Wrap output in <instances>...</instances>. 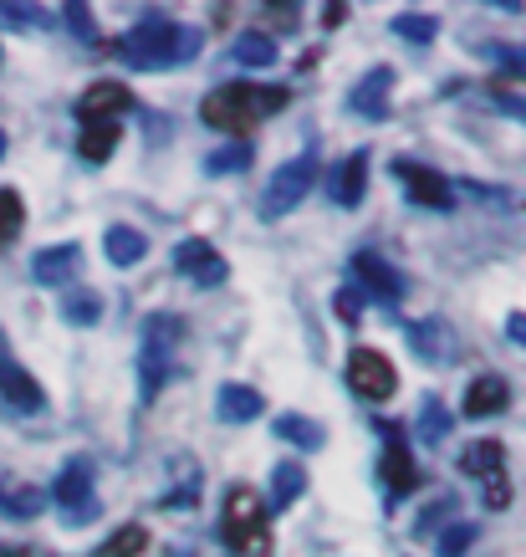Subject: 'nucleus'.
I'll return each instance as SVG.
<instances>
[{"instance_id": "nucleus-1", "label": "nucleus", "mask_w": 526, "mask_h": 557, "mask_svg": "<svg viewBox=\"0 0 526 557\" xmlns=\"http://www.w3.org/2000/svg\"><path fill=\"white\" fill-rule=\"evenodd\" d=\"M204 51V32L200 26H179V21L164 16H143L134 32L118 41V57L128 67L149 72V67H179V62H195Z\"/></svg>"}, {"instance_id": "nucleus-2", "label": "nucleus", "mask_w": 526, "mask_h": 557, "mask_svg": "<svg viewBox=\"0 0 526 557\" xmlns=\"http://www.w3.org/2000/svg\"><path fill=\"white\" fill-rule=\"evenodd\" d=\"M287 102H291L287 87L225 83V87H215V92H204L200 119L210 123V128H221V134H246V128H255L266 113H281Z\"/></svg>"}, {"instance_id": "nucleus-3", "label": "nucleus", "mask_w": 526, "mask_h": 557, "mask_svg": "<svg viewBox=\"0 0 526 557\" xmlns=\"http://www.w3.org/2000/svg\"><path fill=\"white\" fill-rule=\"evenodd\" d=\"M221 537L230 553L240 557H272L276 537H272V511L255 496L251 486H230L221 507Z\"/></svg>"}, {"instance_id": "nucleus-4", "label": "nucleus", "mask_w": 526, "mask_h": 557, "mask_svg": "<svg viewBox=\"0 0 526 557\" xmlns=\"http://www.w3.org/2000/svg\"><path fill=\"white\" fill-rule=\"evenodd\" d=\"M179 343H185V322L174 318V312H149L143 318V354H138V394L143 399H153L179 373L174 369Z\"/></svg>"}, {"instance_id": "nucleus-5", "label": "nucleus", "mask_w": 526, "mask_h": 557, "mask_svg": "<svg viewBox=\"0 0 526 557\" xmlns=\"http://www.w3.org/2000/svg\"><path fill=\"white\" fill-rule=\"evenodd\" d=\"M317 149L297 153V159H287L281 170H272V180H266V189H261V220H281L291 215L297 205L312 195V185H317Z\"/></svg>"}, {"instance_id": "nucleus-6", "label": "nucleus", "mask_w": 526, "mask_h": 557, "mask_svg": "<svg viewBox=\"0 0 526 557\" xmlns=\"http://www.w3.org/2000/svg\"><path fill=\"white\" fill-rule=\"evenodd\" d=\"M47 502H57L72 527L92 522V517H98V496H92V460H67V466L57 471V481H51Z\"/></svg>"}, {"instance_id": "nucleus-7", "label": "nucleus", "mask_w": 526, "mask_h": 557, "mask_svg": "<svg viewBox=\"0 0 526 557\" xmlns=\"http://www.w3.org/2000/svg\"><path fill=\"white\" fill-rule=\"evenodd\" d=\"M465 471L480 481V496H486V507L501 511L511 507V475H506V445L501 440H476L471 450H465Z\"/></svg>"}, {"instance_id": "nucleus-8", "label": "nucleus", "mask_w": 526, "mask_h": 557, "mask_svg": "<svg viewBox=\"0 0 526 557\" xmlns=\"http://www.w3.org/2000/svg\"><path fill=\"white\" fill-rule=\"evenodd\" d=\"M348 384H353L358 399L389 405L393 388H399V369H393V358H384L378 348H353V354H348Z\"/></svg>"}, {"instance_id": "nucleus-9", "label": "nucleus", "mask_w": 526, "mask_h": 557, "mask_svg": "<svg viewBox=\"0 0 526 557\" xmlns=\"http://www.w3.org/2000/svg\"><path fill=\"white\" fill-rule=\"evenodd\" d=\"M393 180L404 185L409 200L425 205V210H455V185H450L440 170H429V164L399 159V164H393Z\"/></svg>"}, {"instance_id": "nucleus-10", "label": "nucleus", "mask_w": 526, "mask_h": 557, "mask_svg": "<svg viewBox=\"0 0 526 557\" xmlns=\"http://www.w3.org/2000/svg\"><path fill=\"white\" fill-rule=\"evenodd\" d=\"M348 271H353V287L363 292V297H374V302H384V307L404 302V276H399L378 251H358Z\"/></svg>"}, {"instance_id": "nucleus-11", "label": "nucleus", "mask_w": 526, "mask_h": 557, "mask_svg": "<svg viewBox=\"0 0 526 557\" xmlns=\"http://www.w3.org/2000/svg\"><path fill=\"white\" fill-rule=\"evenodd\" d=\"M378 435L389 440V445H384V456H378V481H384V491H389L393 502H399V496H409V491L419 486V471H414V456H409V445L399 440V424L378 420Z\"/></svg>"}, {"instance_id": "nucleus-12", "label": "nucleus", "mask_w": 526, "mask_h": 557, "mask_svg": "<svg viewBox=\"0 0 526 557\" xmlns=\"http://www.w3.org/2000/svg\"><path fill=\"white\" fill-rule=\"evenodd\" d=\"M174 271L185 276V282H195V287H221L225 276H230V267H225V256L210 246V240L189 236L174 246Z\"/></svg>"}, {"instance_id": "nucleus-13", "label": "nucleus", "mask_w": 526, "mask_h": 557, "mask_svg": "<svg viewBox=\"0 0 526 557\" xmlns=\"http://www.w3.org/2000/svg\"><path fill=\"white\" fill-rule=\"evenodd\" d=\"M389 92H393V67H368L363 77L353 83V92H348V108H353L358 119H389Z\"/></svg>"}, {"instance_id": "nucleus-14", "label": "nucleus", "mask_w": 526, "mask_h": 557, "mask_svg": "<svg viewBox=\"0 0 526 557\" xmlns=\"http://www.w3.org/2000/svg\"><path fill=\"white\" fill-rule=\"evenodd\" d=\"M128 108H134V92L102 77L77 98V123H118V113H128Z\"/></svg>"}, {"instance_id": "nucleus-15", "label": "nucleus", "mask_w": 526, "mask_h": 557, "mask_svg": "<svg viewBox=\"0 0 526 557\" xmlns=\"http://www.w3.org/2000/svg\"><path fill=\"white\" fill-rule=\"evenodd\" d=\"M327 195H333V205H338V210L363 205V195H368V149H353L338 170L327 174Z\"/></svg>"}, {"instance_id": "nucleus-16", "label": "nucleus", "mask_w": 526, "mask_h": 557, "mask_svg": "<svg viewBox=\"0 0 526 557\" xmlns=\"http://www.w3.org/2000/svg\"><path fill=\"white\" fill-rule=\"evenodd\" d=\"M506 405H511V384L501 373H480L465 388V414L471 420H496V414H506Z\"/></svg>"}, {"instance_id": "nucleus-17", "label": "nucleus", "mask_w": 526, "mask_h": 557, "mask_svg": "<svg viewBox=\"0 0 526 557\" xmlns=\"http://www.w3.org/2000/svg\"><path fill=\"white\" fill-rule=\"evenodd\" d=\"M0 394H5V399H11L16 409H26V414H41V409H47V394H41V384H36L32 373L21 369L11 354L0 358Z\"/></svg>"}, {"instance_id": "nucleus-18", "label": "nucleus", "mask_w": 526, "mask_h": 557, "mask_svg": "<svg viewBox=\"0 0 526 557\" xmlns=\"http://www.w3.org/2000/svg\"><path fill=\"white\" fill-rule=\"evenodd\" d=\"M77 261H83V251H77V240H62V246H47V251H36L32 261V276L41 282V287H62L72 271H77Z\"/></svg>"}, {"instance_id": "nucleus-19", "label": "nucleus", "mask_w": 526, "mask_h": 557, "mask_svg": "<svg viewBox=\"0 0 526 557\" xmlns=\"http://www.w3.org/2000/svg\"><path fill=\"white\" fill-rule=\"evenodd\" d=\"M41 507H47V491H36V486H26V481H16L11 471H0V511H5V517L32 522V517H41Z\"/></svg>"}, {"instance_id": "nucleus-20", "label": "nucleus", "mask_w": 526, "mask_h": 557, "mask_svg": "<svg viewBox=\"0 0 526 557\" xmlns=\"http://www.w3.org/2000/svg\"><path fill=\"white\" fill-rule=\"evenodd\" d=\"M261 409H266V399H261L251 384H225L221 394H215V414H221L225 424H251V420H261Z\"/></svg>"}, {"instance_id": "nucleus-21", "label": "nucleus", "mask_w": 526, "mask_h": 557, "mask_svg": "<svg viewBox=\"0 0 526 557\" xmlns=\"http://www.w3.org/2000/svg\"><path fill=\"white\" fill-rule=\"evenodd\" d=\"M102 251H108L113 267H138L149 256V236H138L134 225H108L102 231Z\"/></svg>"}, {"instance_id": "nucleus-22", "label": "nucleus", "mask_w": 526, "mask_h": 557, "mask_svg": "<svg viewBox=\"0 0 526 557\" xmlns=\"http://www.w3.org/2000/svg\"><path fill=\"white\" fill-rule=\"evenodd\" d=\"M118 123H83V138H77V153H83L87 164H108L113 149H118Z\"/></svg>"}, {"instance_id": "nucleus-23", "label": "nucleus", "mask_w": 526, "mask_h": 557, "mask_svg": "<svg viewBox=\"0 0 526 557\" xmlns=\"http://www.w3.org/2000/svg\"><path fill=\"white\" fill-rule=\"evenodd\" d=\"M409 343L419 348L425 363H450V327H444V322H414V327H409Z\"/></svg>"}, {"instance_id": "nucleus-24", "label": "nucleus", "mask_w": 526, "mask_h": 557, "mask_svg": "<svg viewBox=\"0 0 526 557\" xmlns=\"http://www.w3.org/2000/svg\"><path fill=\"white\" fill-rule=\"evenodd\" d=\"M272 435L276 440H291V445H302V450H317V445L327 440V430L317 420H306V414H276Z\"/></svg>"}, {"instance_id": "nucleus-25", "label": "nucleus", "mask_w": 526, "mask_h": 557, "mask_svg": "<svg viewBox=\"0 0 526 557\" xmlns=\"http://www.w3.org/2000/svg\"><path fill=\"white\" fill-rule=\"evenodd\" d=\"M302 491H306V471L297 466V460H281V466L272 471V507L266 511H287Z\"/></svg>"}, {"instance_id": "nucleus-26", "label": "nucleus", "mask_w": 526, "mask_h": 557, "mask_svg": "<svg viewBox=\"0 0 526 557\" xmlns=\"http://www.w3.org/2000/svg\"><path fill=\"white\" fill-rule=\"evenodd\" d=\"M230 57H236L240 67H272L276 62V41L266 32H240L230 41Z\"/></svg>"}, {"instance_id": "nucleus-27", "label": "nucleus", "mask_w": 526, "mask_h": 557, "mask_svg": "<svg viewBox=\"0 0 526 557\" xmlns=\"http://www.w3.org/2000/svg\"><path fill=\"white\" fill-rule=\"evenodd\" d=\"M102 318V297L87 287H67L62 292V322H72V327H92V322Z\"/></svg>"}, {"instance_id": "nucleus-28", "label": "nucleus", "mask_w": 526, "mask_h": 557, "mask_svg": "<svg viewBox=\"0 0 526 557\" xmlns=\"http://www.w3.org/2000/svg\"><path fill=\"white\" fill-rule=\"evenodd\" d=\"M389 32H393V36H404L409 47H429V41L440 36V21L425 16V11H399V16L389 21Z\"/></svg>"}, {"instance_id": "nucleus-29", "label": "nucleus", "mask_w": 526, "mask_h": 557, "mask_svg": "<svg viewBox=\"0 0 526 557\" xmlns=\"http://www.w3.org/2000/svg\"><path fill=\"white\" fill-rule=\"evenodd\" d=\"M143 553H149V532H143L138 522H123L92 557H143Z\"/></svg>"}, {"instance_id": "nucleus-30", "label": "nucleus", "mask_w": 526, "mask_h": 557, "mask_svg": "<svg viewBox=\"0 0 526 557\" xmlns=\"http://www.w3.org/2000/svg\"><path fill=\"white\" fill-rule=\"evenodd\" d=\"M240 170H251V144L246 138H236V144H225V149L204 159V174H240Z\"/></svg>"}, {"instance_id": "nucleus-31", "label": "nucleus", "mask_w": 526, "mask_h": 557, "mask_svg": "<svg viewBox=\"0 0 526 557\" xmlns=\"http://www.w3.org/2000/svg\"><path fill=\"white\" fill-rule=\"evenodd\" d=\"M21 225H26V205H21L16 189L5 185V189H0V251L21 236Z\"/></svg>"}, {"instance_id": "nucleus-32", "label": "nucleus", "mask_w": 526, "mask_h": 557, "mask_svg": "<svg viewBox=\"0 0 526 557\" xmlns=\"http://www.w3.org/2000/svg\"><path fill=\"white\" fill-rule=\"evenodd\" d=\"M450 424H455V414H450V409L429 394L425 405H419V435H425V440H444V435H450Z\"/></svg>"}, {"instance_id": "nucleus-33", "label": "nucleus", "mask_w": 526, "mask_h": 557, "mask_svg": "<svg viewBox=\"0 0 526 557\" xmlns=\"http://www.w3.org/2000/svg\"><path fill=\"white\" fill-rule=\"evenodd\" d=\"M476 542V522H455L440 532V553L444 557H465V547Z\"/></svg>"}, {"instance_id": "nucleus-34", "label": "nucleus", "mask_w": 526, "mask_h": 557, "mask_svg": "<svg viewBox=\"0 0 526 557\" xmlns=\"http://www.w3.org/2000/svg\"><path fill=\"white\" fill-rule=\"evenodd\" d=\"M486 98H491V102H496V108H501V113H506V119L526 123V98H522V92H511V87L491 83V87H486Z\"/></svg>"}, {"instance_id": "nucleus-35", "label": "nucleus", "mask_w": 526, "mask_h": 557, "mask_svg": "<svg viewBox=\"0 0 526 557\" xmlns=\"http://www.w3.org/2000/svg\"><path fill=\"white\" fill-rule=\"evenodd\" d=\"M363 307H368V297H363L358 287H342L338 297H333V312H338L342 322H358V318H363Z\"/></svg>"}, {"instance_id": "nucleus-36", "label": "nucleus", "mask_w": 526, "mask_h": 557, "mask_svg": "<svg viewBox=\"0 0 526 557\" xmlns=\"http://www.w3.org/2000/svg\"><path fill=\"white\" fill-rule=\"evenodd\" d=\"M486 57H491V62H501L506 72H516V77L526 72V47H506V41H496V47H486Z\"/></svg>"}, {"instance_id": "nucleus-37", "label": "nucleus", "mask_w": 526, "mask_h": 557, "mask_svg": "<svg viewBox=\"0 0 526 557\" xmlns=\"http://www.w3.org/2000/svg\"><path fill=\"white\" fill-rule=\"evenodd\" d=\"M0 21L5 26H41V11H32V5H0Z\"/></svg>"}, {"instance_id": "nucleus-38", "label": "nucleus", "mask_w": 526, "mask_h": 557, "mask_svg": "<svg viewBox=\"0 0 526 557\" xmlns=\"http://www.w3.org/2000/svg\"><path fill=\"white\" fill-rule=\"evenodd\" d=\"M67 21L77 26V36H83V41H98V32H92V16H87V5H67Z\"/></svg>"}, {"instance_id": "nucleus-39", "label": "nucleus", "mask_w": 526, "mask_h": 557, "mask_svg": "<svg viewBox=\"0 0 526 557\" xmlns=\"http://www.w3.org/2000/svg\"><path fill=\"white\" fill-rule=\"evenodd\" d=\"M195 502H200V481H189V486H179V491L164 496V507H195Z\"/></svg>"}, {"instance_id": "nucleus-40", "label": "nucleus", "mask_w": 526, "mask_h": 557, "mask_svg": "<svg viewBox=\"0 0 526 557\" xmlns=\"http://www.w3.org/2000/svg\"><path fill=\"white\" fill-rule=\"evenodd\" d=\"M506 338L516 343V348H526V312H511L506 318Z\"/></svg>"}, {"instance_id": "nucleus-41", "label": "nucleus", "mask_w": 526, "mask_h": 557, "mask_svg": "<svg viewBox=\"0 0 526 557\" xmlns=\"http://www.w3.org/2000/svg\"><path fill=\"white\" fill-rule=\"evenodd\" d=\"M0 557H47L41 547H0Z\"/></svg>"}, {"instance_id": "nucleus-42", "label": "nucleus", "mask_w": 526, "mask_h": 557, "mask_svg": "<svg viewBox=\"0 0 526 557\" xmlns=\"http://www.w3.org/2000/svg\"><path fill=\"white\" fill-rule=\"evenodd\" d=\"M0 159H5V128H0Z\"/></svg>"}, {"instance_id": "nucleus-43", "label": "nucleus", "mask_w": 526, "mask_h": 557, "mask_svg": "<svg viewBox=\"0 0 526 557\" xmlns=\"http://www.w3.org/2000/svg\"><path fill=\"white\" fill-rule=\"evenodd\" d=\"M0 358H5V338H0Z\"/></svg>"}]
</instances>
